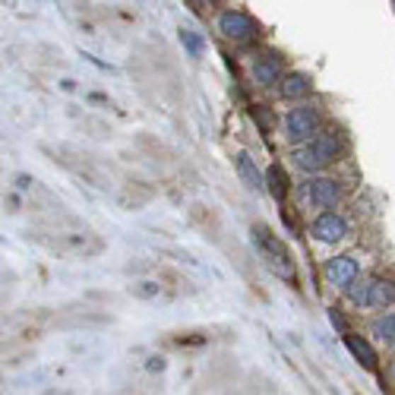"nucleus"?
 <instances>
[{
    "label": "nucleus",
    "mask_w": 395,
    "mask_h": 395,
    "mask_svg": "<svg viewBox=\"0 0 395 395\" xmlns=\"http://www.w3.org/2000/svg\"><path fill=\"white\" fill-rule=\"evenodd\" d=\"M319 127V111L313 105H301V108H291L288 118H285V136L291 142H310V133H316Z\"/></svg>",
    "instance_id": "obj_3"
},
{
    "label": "nucleus",
    "mask_w": 395,
    "mask_h": 395,
    "mask_svg": "<svg viewBox=\"0 0 395 395\" xmlns=\"http://www.w3.org/2000/svg\"><path fill=\"white\" fill-rule=\"evenodd\" d=\"M159 291H161L159 282H136V285H130V294L133 297H142V301H149V297H159Z\"/></svg>",
    "instance_id": "obj_17"
},
{
    "label": "nucleus",
    "mask_w": 395,
    "mask_h": 395,
    "mask_svg": "<svg viewBox=\"0 0 395 395\" xmlns=\"http://www.w3.org/2000/svg\"><path fill=\"white\" fill-rule=\"evenodd\" d=\"M181 45L187 47L190 57H202V38L193 29H181Z\"/></svg>",
    "instance_id": "obj_15"
},
{
    "label": "nucleus",
    "mask_w": 395,
    "mask_h": 395,
    "mask_svg": "<svg viewBox=\"0 0 395 395\" xmlns=\"http://www.w3.org/2000/svg\"><path fill=\"white\" fill-rule=\"evenodd\" d=\"M370 332L386 345L395 342V313H383V316H377L370 323Z\"/></svg>",
    "instance_id": "obj_13"
},
{
    "label": "nucleus",
    "mask_w": 395,
    "mask_h": 395,
    "mask_svg": "<svg viewBox=\"0 0 395 395\" xmlns=\"http://www.w3.org/2000/svg\"><path fill=\"white\" fill-rule=\"evenodd\" d=\"M219 32L224 38H231V42H250V38H256V23L247 16V13L241 10H224L219 16Z\"/></svg>",
    "instance_id": "obj_4"
},
{
    "label": "nucleus",
    "mask_w": 395,
    "mask_h": 395,
    "mask_svg": "<svg viewBox=\"0 0 395 395\" xmlns=\"http://www.w3.org/2000/svg\"><path fill=\"white\" fill-rule=\"evenodd\" d=\"M357 272L360 265L354 256H336V260H329L323 265V275L329 285H338V288H348V285L357 282Z\"/></svg>",
    "instance_id": "obj_6"
},
{
    "label": "nucleus",
    "mask_w": 395,
    "mask_h": 395,
    "mask_svg": "<svg viewBox=\"0 0 395 395\" xmlns=\"http://www.w3.org/2000/svg\"><path fill=\"white\" fill-rule=\"evenodd\" d=\"M234 165H237V174H241V181L247 183L250 190H265L263 177H260V171H256V165H253V159H250L247 152H237Z\"/></svg>",
    "instance_id": "obj_9"
},
{
    "label": "nucleus",
    "mask_w": 395,
    "mask_h": 395,
    "mask_svg": "<svg viewBox=\"0 0 395 395\" xmlns=\"http://www.w3.org/2000/svg\"><path fill=\"white\" fill-rule=\"evenodd\" d=\"M345 345H348V351L360 360V364L367 367V370H377V351H373L370 345L364 342V338H357V336H345Z\"/></svg>",
    "instance_id": "obj_10"
},
{
    "label": "nucleus",
    "mask_w": 395,
    "mask_h": 395,
    "mask_svg": "<svg viewBox=\"0 0 395 395\" xmlns=\"http://www.w3.org/2000/svg\"><path fill=\"white\" fill-rule=\"evenodd\" d=\"M392 304H395V282H370L367 307H392Z\"/></svg>",
    "instance_id": "obj_11"
},
{
    "label": "nucleus",
    "mask_w": 395,
    "mask_h": 395,
    "mask_svg": "<svg viewBox=\"0 0 395 395\" xmlns=\"http://www.w3.org/2000/svg\"><path fill=\"white\" fill-rule=\"evenodd\" d=\"M338 149H342V142H338L336 133H319V136H313L304 149H297L294 161L304 171H319V168L332 165V161L338 159Z\"/></svg>",
    "instance_id": "obj_2"
},
{
    "label": "nucleus",
    "mask_w": 395,
    "mask_h": 395,
    "mask_svg": "<svg viewBox=\"0 0 395 395\" xmlns=\"http://www.w3.org/2000/svg\"><path fill=\"white\" fill-rule=\"evenodd\" d=\"M253 244H256V250H260V260L265 263V269H269L272 275L294 282V263H291V256H288V250H285V244L278 241V237L272 234L269 228L256 224V228H253Z\"/></svg>",
    "instance_id": "obj_1"
},
{
    "label": "nucleus",
    "mask_w": 395,
    "mask_h": 395,
    "mask_svg": "<svg viewBox=\"0 0 395 395\" xmlns=\"http://www.w3.org/2000/svg\"><path fill=\"white\" fill-rule=\"evenodd\" d=\"M338 196H342V190H338V183L329 181V177H316V181L307 183V200L316 209H332L338 202Z\"/></svg>",
    "instance_id": "obj_7"
},
{
    "label": "nucleus",
    "mask_w": 395,
    "mask_h": 395,
    "mask_svg": "<svg viewBox=\"0 0 395 395\" xmlns=\"http://www.w3.org/2000/svg\"><path fill=\"white\" fill-rule=\"evenodd\" d=\"M329 319H332V326H338V329L345 332V319H342V313H336V310H329Z\"/></svg>",
    "instance_id": "obj_18"
},
{
    "label": "nucleus",
    "mask_w": 395,
    "mask_h": 395,
    "mask_svg": "<svg viewBox=\"0 0 395 395\" xmlns=\"http://www.w3.org/2000/svg\"><path fill=\"white\" fill-rule=\"evenodd\" d=\"M253 79L260 86H275L282 83V64H278L275 57H260L253 64Z\"/></svg>",
    "instance_id": "obj_8"
},
{
    "label": "nucleus",
    "mask_w": 395,
    "mask_h": 395,
    "mask_svg": "<svg viewBox=\"0 0 395 395\" xmlns=\"http://www.w3.org/2000/svg\"><path fill=\"white\" fill-rule=\"evenodd\" d=\"M348 297H351V304H357V307H367V301H370V282L348 285Z\"/></svg>",
    "instance_id": "obj_16"
},
{
    "label": "nucleus",
    "mask_w": 395,
    "mask_h": 395,
    "mask_svg": "<svg viewBox=\"0 0 395 395\" xmlns=\"http://www.w3.org/2000/svg\"><path fill=\"white\" fill-rule=\"evenodd\" d=\"M307 92H310V76H304V73H291V76H285L282 98H304Z\"/></svg>",
    "instance_id": "obj_12"
},
{
    "label": "nucleus",
    "mask_w": 395,
    "mask_h": 395,
    "mask_svg": "<svg viewBox=\"0 0 395 395\" xmlns=\"http://www.w3.org/2000/svg\"><path fill=\"white\" fill-rule=\"evenodd\" d=\"M310 231L319 244H338V241H345V234H348V222H345L338 212H323L316 222H313Z\"/></svg>",
    "instance_id": "obj_5"
},
{
    "label": "nucleus",
    "mask_w": 395,
    "mask_h": 395,
    "mask_svg": "<svg viewBox=\"0 0 395 395\" xmlns=\"http://www.w3.org/2000/svg\"><path fill=\"white\" fill-rule=\"evenodd\" d=\"M265 181H269V193L275 196L278 202H285V193H288V177H285L282 165H272L269 171H265Z\"/></svg>",
    "instance_id": "obj_14"
}]
</instances>
